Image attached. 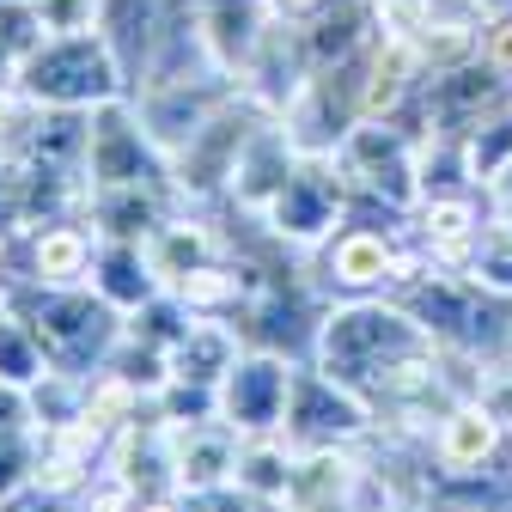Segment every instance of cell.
<instances>
[{
  "mask_svg": "<svg viewBox=\"0 0 512 512\" xmlns=\"http://www.w3.org/2000/svg\"><path fill=\"white\" fill-rule=\"evenodd\" d=\"M433 336L415 324V317L397 305V299H348L336 305L330 317H317V348H311V366H324L330 378L354 384L366 397L384 366H397L403 354L427 348ZM372 403V397H366Z\"/></svg>",
  "mask_w": 512,
  "mask_h": 512,
  "instance_id": "1",
  "label": "cell"
},
{
  "mask_svg": "<svg viewBox=\"0 0 512 512\" xmlns=\"http://www.w3.org/2000/svg\"><path fill=\"white\" fill-rule=\"evenodd\" d=\"M0 299L31 317L49 366L74 372V378H92L128 330V317L92 287H0Z\"/></svg>",
  "mask_w": 512,
  "mask_h": 512,
  "instance_id": "2",
  "label": "cell"
},
{
  "mask_svg": "<svg viewBox=\"0 0 512 512\" xmlns=\"http://www.w3.org/2000/svg\"><path fill=\"white\" fill-rule=\"evenodd\" d=\"M19 92L43 110H98L128 92V74L116 68L98 31H68V37H43L19 61Z\"/></svg>",
  "mask_w": 512,
  "mask_h": 512,
  "instance_id": "3",
  "label": "cell"
},
{
  "mask_svg": "<svg viewBox=\"0 0 512 512\" xmlns=\"http://www.w3.org/2000/svg\"><path fill=\"white\" fill-rule=\"evenodd\" d=\"M348 202H354V183H348V165L336 153H299L293 177L275 189V202L256 214L269 226L275 244H293V250H324L336 238V226L348 220Z\"/></svg>",
  "mask_w": 512,
  "mask_h": 512,
  "instance_id": "4",
  "label": "cell"
},
{
  "mask_svg": "<svg viewBox=\"0 0 512 512\" xmlns=\"http://www.w3.org/2000/svg\"><path fill=\"white\" fill-rule=\"evenodd\" d=\"M171 177L159 141L147 135V122L135 110V98H110L92 110V128H86V189H122V183H147L159 189ZM171 189V183H165Z\"/></svg>",
  "mask_w": 512,
  "mask_h": 512,
  "instance_id": "5",
  "label": "cell"
},
{
  "mask_svg": "<svg viewBox=\"0 0 512 512\" xmlns=\"http://www.w3.org/2000/svg\"><path fill=\"white\" fill-rule=\"evenodd\" d=\"M281 433L293 445H360V439L378 433V409L354 391V384L330 378L324 366H299Z\"/></svg>",
  "mask_w": 512,
  "mask_h": 512,
  "instance_id": "6",
  "label": "cell"
},
{
  "mask_svg": "<svg viewBox=\"0 0 512 512\" xmlns=\"http://www.w3.org/2000/svg\"><path fill=\"white\" fill-rule=\"evenodd\" d=\"M293 372H299V360H287V354L244 348L238 366L220 378V421L232 433H281L287 397H293Z\"/></svg>",
  "mask_w": 512,
  "mask_h": 512,
  "instance_id": "7",
  "label": "cell"
},
{
  "mask_svg": "<svg viewBox=\"0 0 512 512\" xmlns=\"http://www.w3.org/2000/svg\"><path fill=\"white\" fill-rule=\"evenodd\" d=\"M403 238L378 220H342L336 238L317 250V275L342 299H384L391 293V269H397Z\"/></svg>",
  "mask_w": 512,
  "mask_h": 512,
  "instance_id": "8",
  "label": "cell"
},
{
  "mask_svg": "<svg viewBox=\"0 0 512 512\" xmlns=\"http://www.w3.org/2000/svg\"><path fill=\"white\" fill-rule=\"evenodd\" d=\"M506 427L476 403V397H458V403H445V415L433 421V439H427V458L439 470V482L452 488V482H476L500 464L506 452Z\"/></svg>",
  "mask_w": 512,
  "mask_h": 512,
  "instance_id": "9",
  "label": "cell"
},
{
  "mask_svg": "<svg viewBox=\"0 0 512 512\" xmlns=\"http://www.w3.org/2000/svg\"><path fill=\"white\" fill-rule=\"evenodd\" d=\"M293 165H299V147H293V135L281 128V116H263L244 135V147H238V159H232V177H226V196L244 208V214H263L269 202H275V189L293 177Z\"/></svg>",
  "mask_w": 512,
  "mask_h": 512,
  "instance_id": "10",
  "label": "cell"
},
{
  "mask_svg": "<svg viewBox=\"0 0 512 512\" xmlns=\"http://www.w3.org/2000/svg\"><path fill=\"white\" fill-rule=\"evenodd\" d=\"M275 25L269 0H196V31H202V49L220 74H244V61L256 55L263 31Z\"/></svg>",
  "mask_w": 512,
  "mask_h": 512,
  "instance_id": "11",
  "label": "cell"
},
{
  "mask_svg": "<svg viewBox=\"0 0 512 512\" xmlns=\"http://www.w3.org/2000/svg\"><path fill=\"white\" fill-rule=\"evenodd\" d=\"M98 232L86 220H55L25 232V281L31 287H86L92 281Z\"/></svg>",
  "mask_w": 512,
  "mask_h": 512,
  "instance_id": "12",
  "label": "cell"
},
{
  "mask_svg": "<svg viewBox=\"0 0 512 512\" xmlns=\"http://www.w3.org/2000/svg\"><path fill=\"white\" fill-rule=\"evenodd\" d=\"M238 464V433L226 421H196V427H171V494H196L232 482Z\"/></svg>",
  "mask_w": 512,
  "mask_h": 512,
  "instance_id": "13",
  "label": "cell"
},
{
  "mask_svg": "<svg viewBox=\"0 0 512 512\" xmlns=\"http://www.w3.org/2000/svg\"><path fill=\"white\" fill-rule=\"evenodd\" d=\"M92 293H104L122 317H135L141 305H153L165 293V281L153 275L147 263V244H122V238H98V256H92Z\"/></svg>",
  "mask_w": 512,
  "mask_h": 512,
  "instance_id": "14",
  "label": "cell"
},
{
  "mask_svg": "<svg viewBox=\"0 0 512 512\" xmlns=\"http://www.w3.org/2000/svg\"><path fill=\"white\" fill-rule=\"evenodd\" d=\"M238 354H244V336H238V324H220V317H189V330L165 348L171 378L214 384V391H220V378L238 366Z\"/></svg>",
  "mask_w": 512,
  "mask_h": 512,
  "instance_id": "15",
  "label": "cell"
},
{
  "mask_svg": "<svg viewBox=\"0 0 512 512\" xmlns=\"http://www.w3.org/2000/svg\"><path fill=\"white\" fill-rule=\"evenodd\" d=\"M165 220L159 189L147 183H122V189H86V226L98 238H122V244H147Z\"/></svg>",
  "mask_w": 512,
  "mask_h": 512,
  "instance_id": "16",
  "label": "cell"
},
{
  "mask_svg": "<svg viewBox=\"0 0 512 512\" xmlns=\"http://www.w3.org/2000/svg\"><path fill=\"white\" fill-rule=\"evenodd\" d=\"M293 470H299V445L287 433H238L232 482L250 500H293Z\"/></svg>",
  "mask_w": 512,
  "mask_h": 512,
  "instance_id": "17",
  "label": "cell"
},
{
  "mask_svg": "<svg viewBox=\"0 0 512 512\" xmlns=\"http://www.w3.org/2000/svg\"><path fill=\"white\" fill-rule=\"evenodd\" d=\"M220 256V244H214V232L202 226V220H159V232L147 238V263H153V275L165 281V287H177L183 275H196L202 263H214Z\"/></svg>",
  "mask_w": 512,
  "mask_h": 512,
  "instance_id": "18",
  "label": "cell"
},
{
  "mask_svg": "<svg viewBox=\"0 0 512 512\" xmlns=\"http://www.w3.org/2000/svg\"><path fill=\"white\" fill-rule=\"evenodd\" d=\"M55 366H49V354H43V342H37V330H31V317L19 311V305H7L0 299V384H19V391H31L37 378H49Z\"/></svg>",
  "mask_w": 512,
  "mask_h": 512,
  "instance_id": "19",
  "label": "cell"
},
{
  "mask_svg": "<svg viewBox=\"0 0 512 512\" xmlns=\"http://www.w3.org/2000/svg\"><path fill=\"white\" fill-rule=\"evenodd\" d=\"M37 476V427H7L0 433V506H13Z\"/></svg>",
  "mask_w": 512,
  "mask_h": 512,
  "instance_id": "20",
  "label": "cell"
},
{
  "mask_svg": "<svg viewBox=\"0 0 512 512\" xmlns=\"http://www.w3.org/2000/svg\"><path fill=\"white\" fill-rule=\"evenodd\" d=\"M476 403L512 433V360H482V378H476Z\"/></svg>",
  "mask_w": 512,
  "mask_h": 512,
  "instance_id": "21",
  "label": "cell"
},
{
  "mask_svg": "<svg viewBox=\"0 0 512 512\" xmlns=\"http://www.w3.org/2000/svg\"><path fill=\"white\" fill-rule=\"evenodd\" d=\"M470 275L488 287V293H500V299H512V244L500 238V232H488L482 238V250H476V263H470Z\"/></svg>",
  "mask_w": 512,
  "mask_h": 512,
  "instance_id": "22",
  "label": "cell"
},
{
  "mask_svg": "<svg viewBox=\"0 0 512 512\" xmlns=\"http://www.w3.org/2000/svg\"><path fill=\"white\" fill-rule=\"evenodd\" d=\"M482 61L512 86V7H494V19L482 25Z\"/></svg>",
  "mask_w": 512,
  "mask_h": 512,
  "instance_id": "23",
  "label": "cell"
},
{
  "mask_svg": "<svg viewBox=\"0 0 512 512\" xmlns=\"http://www.w3.org/2000/svg\"><path fill=\"white\" fill-rule=\"evenodd\" d=\"M7 427H37L31 421V397L19 391V384H0V433Z\"/></svg>",
  "mask_w": 512,
  "mask_h": 512,
  "instance_id": "24",
  "label": "cell"
},
{
  "mask_svg": "<svg viewBox=\"0 0 512 512\" xmlns=\"http://www.w3.org/2000/svg\"><path fill=\"white\" fill-rule=\"evenodd\" d=\"M324 7H330V0H269V13H275L281 25H311Z\"/></svg>",
  "mask_w": 512,
  "mask_h": 512,
  "instance_id": "25",
  "label": "cell"
},
{
  "mask_svg": "<svg viewBox=\"0 0 512 512\" xmlns=\"http://www.w3.org/2000/svg\"><path fill=\"white\" fill-rule=\"evenodd\" d=\"M135 512H183V500H177V494H141Z\"/></svg>",
  "mask_w": 512,
  "mask_h": 512,
  "instance_id": "26",
  "label": "cell"
},
{
  "mask_svg": "<svg viewBox=\"0 0 512 512\" xmlns=\"http://www.w3.org/2000/svg\"><path fill=\"white\" fill-rule=\"evenodd\" d=\"M250 512H293L287 500H250Z\"/></svg>",
  "mask_w": 512,
  "mask_h": 512,
  "instance_id": "27",
  "label": "cell"
},
{
  "mask_svg": "<svg viewBox=\"0 0 512 512\" xmlns=\"http://www.w3.org/2000/svg\"><path fill=\"white\" fill-rule=\"evenodd\" d=\"M506 360H512V348H506Z\"/></svg>",
  "mask_w": 512,
  "mask_h": 512,
  "instance_id": "28",
  "label": "cell"
}]
</instances>
